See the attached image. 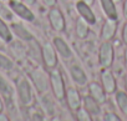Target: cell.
Returning <instances> with one entry per match:
<instances>
[{
  "label": "cell",
  "instance_id": "obj_1",
  "mask_svg": "<svg viewBox=\"0 0 127 121\" xmlns=\"http://www.w3.org/2000/svg\"><path fill=\"white\" fill-rule=\"evenodd\" d=\"M51 86L54 90V94L57 99H62L65 96V86H64V80L61 76V73L59 70H54L51 73Z\"/></svg>",
  "mask_w": 127,
  "mask_h": 121
},
{
  "label": "cell",
  "instance_id": "obj_2",
  "mask_svg": "<svg viewBox=\"0 0 127 121\" xmlns=\"http://www.w3.org/2000/svg\"><path fill=\"white\" fill-rule=\"evenodd\" d=\"M100 61H101V65L105 68L111 66V64L113 61V49L110 42L102 44V46L100 49Z\"/></svg>",
  "mask_w": 127,
  "mask_h": 121
},
{
  "label": "cell",
  "instance_id": "obj_3",
  "mask_svg": "<svg viewBox=\"0 0 127 121\" xmlns=\"http://www.w3.org/2000/svg\"><path fill=\"white\" fill-rule=\"evenodd\" d=\"M31 79H32V82L37 91L44 92L47 89V78H46L45 73L41 71L40 69H36L31 73Z\"/></svg>",
  "mask_w": 127,
  "mask_h": 121
},
{
  "label": "cell",
  "instance_id": "obj_4",
  "mask_svg": "<svg viewBox=\"0 0 127 121\" xmlns=\"http://www.w3.org/2000/svg\"><path fill=\"white\" fill-rule=\"evenodd\" d=\"M18 91H19V96H20V100L24 105H29L31 102V90H30V86H29V82L26 80H21L18 85Z\"/></svg>",
  "mask_w": 127,
  "mask_h": 121
},
{
  "label": "cell",
  "instance_id": "obj_5",
  "mask_svg": "<svg viewBox=\"0 0 127 121\" xmlns=\"http://www.w3.org/2000/svg\"><path fill=\"white\" fill-rule=\"evenodd\" d=\"M49 19H50V23L52 25V28L57 31H62L65 29V20H64V16L62 14L57 10V9H52L49 14Z\"/></svg>",
  "mask_w": 127,
  "mask_h": 121
},
{
  "label": "cell",
  "instance_id": "obj_6",
  "mask_svg": "<svg viewBox=\"0 0 127 121\" xmlns=\"http://www.w3.org/2000/svg\"><path fill=\"white\" fill-rule=\"evenodd\" d=\"M10 6H11V9H13L19 16H21V18H24V19H26V20H34L32 13H31L25 5H23L21 3L15 1V0H11Z\"/></svg>",
  "mask_w": 127,
  "mask_h": 121
},
{
  "label": "cell",
  "instance_id": "obj_7",
  "mask_svg": "<svg viewBox=\"0 0 127 121\" xmlns=\"http://www.w3.org/2000/svg\"><path fill=\"white\" fill-rule=\"evenodd\" d=\"M42 57H44V61L46 64V66L49 68H54L56 65V55L55 51L52 49V46L50 44H45L42 47Z\"/></svg>",
  "mask_w": 127,
  "mask_h": 121
},
{
  "label": "cell",
  "instance_id": "obj_8",
  "mask_svg": "<svg viewBox=\"0 0 127 121\" xmlns=\"http://www.w3.org/2000/svg\"><path fill=\"white\" fill-rule=\"evenodd\" d=\"M76 8H77V10H79V13H80V15L87 21V23H95L96 21V19H95V15H94V13L91 11V9L89 8V5L86 4V3H82V1H80V3H77L76 4Z\"/></svg>",
  "mask_w": 127,
  "mask_h": 121
},
{
  "label": "cell",
  "instance_id": "obj_9",
  "mask_svg": "<svg viewBox=\"0 0 127 121\" xmlns=\"http://www.w3.org/2000/svg\"><path fill=\"white\" fill-rule=\"evenodd\" d=\"M54 44H55V46H56V49H57V51L60 52V55H62V57H65V59H69V57H71V50H70V47L67 46V44L61 38H55L54 39Z\"/></svg>",
  "mask_w": 127,
  "mask_h": 121
},
{
  "label": "cell",
  "instance_id": "obj_10",
  "mask_svg": "<svg viewBox=\"0 0 127 121\" xmlns=\"http://www.w3.org/2000/svg\"><path fill=\"white\" fill-rule=\"evenodd\" d=\"M101 3H102V8L105 13L107 14V16L111 20H117V10L112 0H101Z\"/></svg>",
  "mask_w": 127,
  "mask_h": 121
},
{
  "label": "cell",
  "instance_id": "obj_11",
  "mask_svg": "<svg viewBox=\"0 0 127 121\" xmlns=\"http://www.w3.org/2000/svg\"><path fill=\"white\" fill-rule=\"evenodd\" d=\"M115 31H116V24H115V20H111L110 21H106L103 28H102V39L103 40H110L113 38L115 35Z\"/></svg>",
  "mask_w": 127,
  "mask_h": 121
},
{
  "label": "cell",
  "instance_id": "obj_12",
  "mask_svg": "<svg viewBox=\"0 0 127 121\" xmlns=\"http://www.w3.org/2000/svg\"><path fill=\"white\" fill-rule=\"evenodd\" d=\"M102 84H103V87H105V90L107 92H112L116 89L115 79H113V76H112V74L110 71H105L102 74Z\"/></svg>",
  "mask_w": 127,
  "mask_h": 121
},
{
  "label": "cell",
  "instance_id": "obj_13",
  "mask_svg": "<svg viewBox=\"0 0 127 121\" xmlns=\"http://www.w3.org/2000/svg\"><path fill=\"white\" fill-rule=\"evenodd\" d=\"M67 102L72 110H77L80 107V95L76 90L74 89L67 90Z\"/></svg>",
  "mask_w": 127,
  "mask_h": 121
},
{
  "label": "cell",
  "instance_id": "obj_14",
  "mask_svg": "<svg viewBox=\"0 0 127 121\" xmlns=\"http://www.w3.org/2000/svg\"><path fill=\"white\" fill-rule=\"evenodd\" d=\"M85 101V107L86 110L91 114V115H97L100 112V107H98V102L92 97V96H86L84 99Z\"/></svg>",
  "mask_w": 127,
  "mask_h": 121
},
{
  "label": "cell",
  "instance_id": "obj_15",
  "mask_svg": "<svg viewBox=\"0 0 127 121\" xmlns=\"http://www.w3.org/2000/svg\"><path fill=\"white\" fill-rule=\"evenodd\" d=\"M90 92H91L92 97H94L97 102H105L106 96H105L102 89H101L97 84H91V85H90Z\"/></svg>",
  "mask_w": 127,
  "mask_h": 121
},
{
  "label": "cell",
  "instance_id": "obj_16",
  "mask_svg": "<svg viewBox=\"0 0 127 121\" xmlns=\"http://www.w3.org/2000/svg\"><path fill=\"white\" fill-rule=\"evenodd\" d=\"M71 75H72V78L76 82H79V84H85L86 82V75H85V73L82 71V69L80 66L74 65L71 68Z\"/></svg>",
  "mask_w": 127,
  "mask_h": 121
},
{
  "label": "cell",
  "instance_id": "obj_17",
  "mask_svg": "<svg viewBox=\"0 0 127 121\" xmlns=\"http://www.w3.org/2000/svg\"><path fill=\"white\" fill-rule=\"evenodd\" d=\"M13 29H14L15 34H16L19 38H21L23 40H31V39H32L31 34H30L23 25H20V24H14V25H13Z\"/></svg>",
  "mask_w": 127,
  "mask_h": 121
},
{
  "label": "cell",
  "instance_id": "obj_18",
  "mask_svg": "<svg viewBox=\"0 0 127 121\" xmlns=\"http://www.w3.org/2000/svg\"><path fill=\"white\" fill-rule=\"evenodd\" d=\"M116 100H117V104H118L121 111L125 115H127V95L123 94V92H117Z\"/></svg>",
  "mask_w": 127,
  "mask_h": 121
},
{
  "label": "cell",
  "instance_id": "obj_19",
  "mask_svg": "<svg viewBox=\"0 0 127 121\" xmlns=\"http://www.w3.org/2000/svg\"><path fill=\"white\" fill-rule=\"evenodd\" d=\"M76 33H77L79 38H81V39L86 38V35H87V33H89V26H87V24H86V23H85V21H84L82 19L77 20Z\"/></svg>",
  "mask_w": 127,
  "mask_h": 121
},
{
  "label": "cell",
  "instance_id": "obj_20",
  "mask_svg": "<svg viewBox=\"0 0 127 121\" xmlns=\"http://www.w3.org/2000/svg\"><path fill=\"white\" fill-rule=\"evenodd\" d=\"M0 38L5 41H10L11 40V34L8 29V26L5 25V23L0 19Z\"/></svg>",
  "mask_w": 127,
  "mask_h": 121
},
{
  "label": "cell",
  "instance_id": "obj_21",
  "mask_svg": "<svg viewBox=\"0 0 127 121\" xmlns=\"http://www.w3.org/2000/svg\"><path fill=\"white\" fill-rule=\"evenodd\" d=\"M42 105H44V107H45V110L49 115H54V105L47 96L42 97Z\"/></svg>",
  "mask_w": 127,
  "mask_h": 121
},
{
  "label": "cell",
  "instance_id": "obj_22",
  "mask_svg": "<svg viewBox=\"0 0 127 121\" xmlns=\"http://www.w3.org/2000/svg\"><path fill=\"white\" fill-rule=\"evenodd\" d=\"M0 91H1L6 97H10L11 96V89H10V86L3 79H0Z\"/></svg>",
  "mask_w": 127,
  "mask_h": 121
},
{
  "label": "cell",
  "instance_id": "obj_23",
  "mask_svg": "<svg viewBox=\"0 0 127 121\" xmlns=\"http://www.w3.org/2000/svg\"><path fill=\"white\" fill-rule=\"evenodd\" d=\"M0 66H1L3 69H5V70H10V69H13V63L8 57L0 55Z\"/></svg>",
  "mask_w": 127,
  "mask_h": 121
},
{
  "label": "cell",
  "instance_id": "obj_24",
  "mask_svg": "<svg viewBox=\"0 0 127 121\" xmlns=\"http://www.w3.org/2000/svg\"><path fill=\"white\" fill-rule=\"evenodd\" d=\"M77 119L81 120V121H90L91 120V116H90V112L87 110H84V109H80L77 111Z\"/></svg>",
  "mask_w": 127,
  "mask_h": 121
},
{
  "label": "cell",
  "instance_id": "obj_25",
  "mask_svg": "<svg viewBox=\"0 0 127 121\" xmlns=\"http://www.w3.org/2000/svg\"><path fill=\"white\" fill-rule=\"evenodd\" d=\"M105 120H107V121H118V120H120V117H118V116H116L115 114H106Z\"/></svg>",
  "mask_w": 127,
  "mask_h": 121
},
{
  "label": "cell",
  "instance_id": "obj_26",
  "mask_svg": "<svg viewBox=\"0 0 127 121\" xmlns=\"http://www.w3.org/2000/svg\"><path fill=\"white\" fill-rule=\"evenodd\" d=\"M123 41L127 44V23L125 24V28H123Z\"/></svg>",
  "mask_w": 127,
  "mask_h": 121
},
{
  "label": "cell",
  "instance_id": "obj_27",
  "mask_svg": "<svg viewBox=\"0 0 127 121\" xmlns=\"http://www.w3.org/2000/svg\"><path fill=\"white\" fill-rule=\"evenodd\" d=\"M44 3H45L47 6H52V5H55L56 0H44Z\"/></svg>",
  "mask_w": 127,
  "mask_h": 121
},
{
  "label": "cell",
  "instance_id": "obj_28",
  "mask_svg": "<svg viewBox=\"0 0 127 121\" xmlns=\"http://www.w3.org/2000/svg\"><path fill=\"white\" fill-rule=\"evenodd\" d=\"M123 13H125V16L127 19V0L125 1V5H123Z\"/></svg>",
  "mask_w": 127,
  "mask_h": 121
},
{
  "label": "cell",
  "instance_id": "obj_29",
  "mask_svg": "<svg viewBox=\"0 0 127 121\" xmlns=\"http://www.w3.org/2000/svg\"><path fill=\"white\" fill-rule=\"evenodd\" d=\"M24 1H25L26 4H29V5H31V4H34V3H35V0H24Z\"/></svg>",
  "mask_w": 127,
  "mask_h": 121
},
{
  "label": "cell",
  "instance_id": "obj_30",
  "mask_svg": "<svg viewBox=\"0 0 127 121\" xmlns=\"http://www.w3.org/2000/svg\"><path fill=\"white\" fill-rule=\"evenodd\" d=\"M85 1H86V4H87V5H91V4L94 3V0H85Z\"/></svg>",
  "mask_w": 127,
  "mask_h": 121
},
{
  "label": "cell",
  "instance_id": "obj_31",
  "mask_svg": "<svg viewBox=\"0 0 127 121\" xmlns=\"http://www.w3.org/2000/svg\"><path fill=\"white\" fill-rule=\"evenodd\" d=\"M125 61H126V68H127V49H126V52H125Z\"/></svg>",
  "mask_w": 127,
  "mask_h": 121
},
{
  "label": "cell",
  "instance_id": "obj_32",
  "mask_svg": "<svg viewBox=\"0 0 127 121\" xmlns=\"http://www.w3.org/2000/svg\"><path fill=\"white\" fill-rule=\"evenodd\" d=\"M3 110V102H1V100H0V111Z\"/></svg>",
  "mask_w": 127,
  "mask_h": 121
},
{
  "label": "cell",
  "instance_id": "obj_33",
  "mask_svg": "<svg viewBox=\"0 0 127 121\" xmlns=\"http://www.w3.org/2000/svg\"><path fill=\"white\" fill-rule=\"evenodd\" d=\"M0 120H8V117H5V116H0Z\"/></svg>",
  "mask_w": 127,
  "mask_h": 121
},
{
  "label": "cell",
  "instance_id": "obj_34",
  "mask_svg": "<svg viewBox=\"0 0 127 121\" xmlns=\"http://www.w3.org/2000/svg\"><path fill=\"white\" fill-rule=\"evenodd\" d=\"M126 90H127V78H126Z\"/></svg>",
  "mask_w": 127,
  "mask_h": 121
},
{
  "label": "cell",
  "instance_id": "obj_35",
  "mask_svg": "<svg viewBox=\"0 0 127 121\" xmlns=\"http://www.w3.org/2000/svg\"><path fill=\"white\" fill-rule=\"evenodd\" d=\"M116 1H118V0H116Z\"/></svg>",
  "mask_w": 127,
  "mask_h": 121
}]
</instances>
